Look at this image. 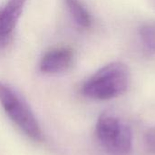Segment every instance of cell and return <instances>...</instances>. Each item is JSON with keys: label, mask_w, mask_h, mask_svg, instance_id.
<instances>
[{"label": "cell", "mask_w": 155, "mask_h": 155, "mask_svg": "<svg viewBox=\"0 0 155 155\" xmlns=\"http://www.w3.org/2000/svg\"><path fill=\"white\" fill-rule=\"evenodd\" d=\"M74 52L68 47H58L45 54L40 62V70L48 74L66 71L73 64Z\"/></svg>", "instance_id": "cell-5"}, {"label": "cell", "mask_w": 155, "mask_h": 155, "mask_svg": "<svg viewBox=\"0 0 155 155\" xmlns=\"http://www.w3.org/2000/svg\"><path fill=\"white\" fill-rule=\"evenodd\" d=\"M139 36L144 50L150 54H155V22L143 24L139 28Z\"/></svg>", "instance_id": "cell-7"}, {"label": "cell", "mask_w": 155, "mask_h": 155, "mask_svg": "<svg viewBox=\"0 0 155 155\" xmlns=\"http://www.w3.org/2000/svg\"><path fill=\"white\" fill-rule=\"evenodd\" d=\"M65 4L74 21L79 26L84 28L90 26L92 22L90 13L80 0H65Z\"/></svg>", "instance_id": "cell-6"}, {"label": "cell", "mask_w": 155, "mask_h": 155, "mask_svg": "<svg viewBox=\"0 0 155 155\" xmlns=\"http://www.w3.org/2000/svg\"><path fill=\"white\" fill-rule=\"evenodd\" d=\"M129 67L114 62L100 68L83 85L82 93L93 100H110L124 94L131 84Z\"/></svg>", "instance_id": "cell-1"}, {"label": "cell", "mask_w": 155, "mask_h": 155, "mask_svg": "<svg viewBox=\"0 0 155 155\" xmlns=\"http://www.w3.org/2000/svg\"><path fill=\"white\" fill-rule=\"evenodd\" d=\"M0 104L10 120L31 140L43 141L42 129L33 111L21 95L8 84L0 82Z\"/></svg>", "instance_id": "cell-3"}, {"label": "cell", "mask_w": 155, "mask_h": 155, "mask_svg": "<svg viewBox=\"0 0 155 155\" xmlns=\"http://www.w3.org/2000/svg\"><path fill=\"white\" fill-rule=\"evenodd\" d=\"M26 0H8L0 7V50L11 42Z\"/></svg>", "instance_id": "cell-4"}, {"label": "cell", "mask_w": 155, "mask_h": 155, "mask_svg": "<svg viewBox=\"0 0 155 155\" xmlns=\"http://www.w3.org/2000/svg\"><path fill=\"white\" fill-rule=\"evenodd\" d=\"M144 144L146 150L155 155V127L149 128L144 134Z\"/></svg>", "instance_id": "cell-8"}, {"label": "cell", "mask_w": 155, "mask_h": 155, "mask_svg": "<svg viewBox=\"0 0 155 155\" xmlns=\"http://www.w3.org/2000/svg\"><path fill=\"white\" fill-rule=\"evenodd\" d=\"M95 134L100 145L111 155H128L133 149L130 125L112 113L102 114L96 123Z\"/></svg>", "instance_id": "cell-2"}]
</instances>
